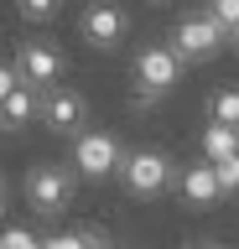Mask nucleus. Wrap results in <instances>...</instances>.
<instances>
[{
  "label": "nucleus",
  "mask_w": 239,
  "mask_h": 249,
  "mask_svg": "<svg viewBox=\"0 0 239 249\" xmlns=\"http://www.w3.org/2000/svg\"><path fill=\"white\" fill-rule=\"evenodd\" d=\"M166 47L177 52V62H203V57H213L223 47V31H219V21L208 11H198V16H182V21H177Z\"/></svg>",
  "instance_id": "obj_1"
},
{
  "label": "nucleus",
  "mask_w": 239,
  "mask_h": 249,
  "mask_svg": "<svg viewBox=\"0 0 239 249\" xmlns=\"http://www.w3.org/2000/svg\"><path fill=\"white\" fill-rule=\"evenodd\" d=\"M182 78V62H177V52L166 42H156V47H141V57H135V83H141V99L151 104L156 93H166Z\"/></svg>",
  "instance_id": "obj_2"
},
{
  "label": "nucleus",
  "mask_w": 239,
  "mask_h": 249,
  "mask_svg": "<svg viewBox=\"0 0 239 249\" xmlns=\"http://www.w3.org/2000/svg\"><path fill=\"white\" fill-rule=\"evenodd\" d=\"M120 177H125V187L135 197H156V192H166V182H172V161L161 151H130L125 161H120Z\"/></svg>",
  "instance_id": "obj_3"
},
{
  "label": "nucleus",
  "mask_w": 239,
  "mask_h": 249,
  "mask_svg": "<svg viewBox=\"0 0 239 249\" xmlns=\"http://www.w3.org/2000/svg\"><path fill=\"white\" fill-rule=\"evenodd\" d=\"M26 197H32L37 213H63L68 197H73V171H68V166H52V161L32 166V177H26Z\"/></svg>",
  "instance_id": "obj_4"
},
{
  "label": "nucleus",
  "mask_w": 239,
  "mask_h": 249,
  "mask_svg": "<svg viewBox=\"0 0 239 249\" xmlns=\"http://www.w3.org/2000/svg\"><path fill=\"white\" fill-rule=\"evenodd\" d=\"M120 140L110 135V130H83L78 140H73V166L83 171V177H110V171H120Z\"/></svg>",
  "instance_id": "obj_5"
},
{
  "label": "nucleus",
  "mask_w": 239,
  "mask_h": 249,
  "mask_svg": "<svg viewBox=\"0 0 239 249\" xmlns=\"http://www.w3.org/2000/svg\"><path fill=\"white\" fill-rule=\"evenodd\" d=\"M16 78L26 83V89H57V78H63V52L47 47V42H21Z\"/></svg>",
  "instance_id": "obj_6"
},
{
  "label": "nucleus",
  "mask_w": 239,
  "mask_h": 249,
  "mask_svg": "<svg viewBox=\"0 0 239 249\" xmlns=\"http://www.w3.org/2000/svg\"><path fill=\"white\" fill-rule=\"evenodd\" d=\"M37 114H42V124L47 130H57V135H68V130H78L83 124V93L73 89H47V93H37Z\"/></svg>",
  "instance_id": "obj_7"
},
{
  "label": "nucleus",
  "mask_w": 239,
  "mask_h": 249,
  "mask_svg": "<svg viewBox=\"0 0 239 249\" xmlns=\"http://www.w3.org/2000/svg\"><path fill=\"white\" fill-rule=\"evenodd\" d=\"M125 11L114 5V0H94L89 11H83L78 31H83V42H94V47H114V42H125Z\"/></svg>",
  "instance_id": "obj_8"
},
{
  "label": "nucleus",
  "mask_w": 239,
  "mask_h": 249,
  "mask_svg": "<svg viewBox=\"0 0 239 249\" xmlns=\"http://www.w3.org/2000/svg\"><path fill=\"white\" fill-rule=\"evenodd\" d=\"M26 120H37V89L16 83V89H11V99L0 104V124H5V130H16V124H26Z\"/></svg>",
  "instance_id": "obj_9"
},
{
  "label": "nucleus",
  "mask_w": 239,
  "mask_h": 249,
  "mask_svg": "<svg viewBox=\"0 0 239 249\" xmlns=\"http://www.w3.org/2000/svg\"><path fill=\"white\" fill-rule=\"evenodd\" d=\"M182 192H187V202H219V177H213V166H208V161L187 166L182 171Z\"/></svg>",
  "instance_id": "obj_10"
},
{
  "label": "nucleus",
  "mask_w": 239,
  "mask_h": 249,
  "mask_svg": "<svg viewBox=\"0 0 239 249\" xmlns=\"http://www.w3.org/2000/svg\"><path fill=\"white\" fill-rule=\"evenodd\" d=\"M203 156H208V161H229V156H239V130H229V124H208V130H203Z\"/></svg>",
  "instance_id": "obj_11"
},
{
  "label": "nucleus",
  "mask_w": 239,
  "mask_h": 249,
  "mask_svg": "<svg viewBox=\"0 0 239 249\" xmlns=\"http://www.w3.org/2000/svg\"><path fill=\"white\" fill-rule=\"evenodd\" d=\"M208 124H229L239 130V89H219L208 99Z\"/></svg>",
  "instance_id": "obj_12"
},
{
  "label": "nucleus",
  "mask_w": 239,
  "mask_h": 249,
  "mask_svg": "<svg viewBox=\"0 0 239 249\" xmlns=\"http://www.w3.org/2000/svg\"><path fill=\"white\" fill-rule=\"evenodd\" d=\"M208 16L219 21V31H239V0H208Z\"/></svg>",
  "instance_id": "obj_13"
},
{
  "label": "nucleus",
  "mask_w": 239,
  "mask_h": 249,
  "mask_svg": "<svg viewBox=\"0 0 239 249\" xmlns=\"http://www.w3.org/2000/svg\"><path fill=\"white\" fill-rule=\"evenodd\" d=\"M213 166V177H219V197L223 192H239V156H229V161H208Z\"/></svg>",
  "instance_id": "obj_14"
},
{
  "label": "nucleus",
  "mask_w": 239,
  "mask_h": 249,
  "mask_svg": "<svg viewBox=\"0 0 239 249\" xmlns=\"http://www.w3.org/2000/svg\"><path fill=\"white\" fill-rule=\"evenodd\" d=\"M0 249H42L32 229H0Z\"/></svg>",
  "instance_id": "obj_15"
},
{
  "label": "nucleus",
  "mask_w": 239,
  "mask_h": 249,
  "mask_svg": "<svg viewBox=\"0 0 239 249\" xmlns=\"http://www.w3.org/2000/svg\"><path fill=\"white\" fill-rule=\"evenodd\" d=\"M16 5H21V16H26V21H52L63 0H16Z\"/></svg>",
  "instance_id": "obj_16"
},
{
  "label": "nucleus",
  "mask_w": 239,
  "mask_h": 249,
  "mask_svg": "<svg viewBox=\"0 0 239 249\" xmlns=\"http://www.w3.org/2000/svg\"><path fill=\"white\" fill-rule=\"evenodd\" d=\"M42 249H89V233H83V229L52 233V239H42Z\"/></svg>",
  "instance_id": "obj_17"
},
{
  "label": "nucleus",
  "mask_w": 239,
  "mask_h": 249,
  "mask_svg": "<svg viewBox=\"0 0 239 249\" xmlns=\"http://www.w3.org/2000/svg\"><path fill=\"white\" fill-rule=\"evenodd\" d=\"M21 78H16V68H5V62H0V104H5V99H11V89H16Z\"/></svg>",
  "instance_id": "obj_18"
},
{
  "label": "nucleus",
  "mask_w": 239,
  "mask_h": 249,
  "mask_svg": "<svg viewBox=\"0 0 239 249\" xmlns=\"http://www.w3.org/2000/svg\"><path fill=\"white\" fill-rule=\"evenodd\" d=\"M0 213H5V182H0Z\"/></svg>",
  "instance_id": "obj_19"
},
{
  "label": "nucleus",
  "mask_w": 239,
  "mask_h": 249,
  "mask_svg": "<svg viewBox=\"0 0 239 249\" xmlns=\"http://www.w3.org/2000/svg\"><path fill=\"white\" fill-rule=\"evenodd\" d=\"M187 249H213V244H187Z\"/></svg>",
  "instance_id": "obj_20"
},
{
  "label": "nucleus",
  "mask_w": 239,
  "mask_h": 249,
  "mask_svg": "<svg viewBox=\"0 0 239 249\" xmlns=\"http://www.w3.org/2000/svg\"><path fill=\"white\" fill-rule=\"evenodd\" d=\"M234 47H239V31H234Z\"/></svg>",
  "instance_id": "obj_21"
}]
</instances>
